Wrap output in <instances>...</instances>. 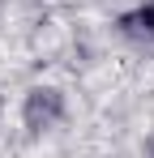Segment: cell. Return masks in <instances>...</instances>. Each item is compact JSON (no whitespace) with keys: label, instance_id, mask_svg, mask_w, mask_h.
I'll list each match as a JSON object with an SVG mask.
<instances>
[{"label":"cell","instance_id":"1","mask_svg":"<svg viewBox=\"0 0 154 158\" xmlns=\"http://www.w3.org/2000/svg\"><path fill=\"white\" fill-rule=\"evenodd\" d=\"M64 120V94L51 90V85H34L22 98V124L30 132H47Z\"/></svg>","mask_w":154,"mask_h":158},{"label":"cell","instance_id":"2","mask_svg":"<svg viewBox=\"0 0 154 158\" xmlns=\"http://www.w3.org/2000/svg\"><path fill=\"white\" fill-rule=\"evenodd\" d=\"M116 26H120V34L133 39V43H154V0H146V4H137V9L120 13Z\"/></svg>","mask_w":154,"mask_h":158},{"label":"cell","instance_id":"3","mask_svg":"<svg viewBox=\"0 0 154 158\" xmlns=\"http://www.w3.org/2000/svg\"><path fill=\"white\" fill-rule=\"evenodd\" d=\"M146 158H154V132L146 137Z\"/></svg>","mask_w":154,"mask_h":158}]
</instances>
